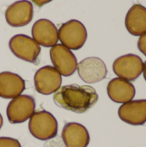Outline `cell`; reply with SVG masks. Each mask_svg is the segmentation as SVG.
I'll list each match as a JSON object with an SVG mask.
<instances>
[{
	"label": "cell",
	"mask_w": 146,
	"mask_h": 147,
	"mask_svg": "<svg viewBox=\"0 0 146 147\" xmlns=\"http://www.w3.org/2000/svg\"><path fill=\"white\" fill-rule=\"evenodd\" d=\"M52 0H32V2L38 7H42L43 5L52 2Z\"/></svg>",
	"instance_id": "ffe728a7"
},
{
	"label": "cell",
	"mask_w": 146,
	"mask_h": 147,
	"mask_svg": "<svg viewBox=\"0 0 146 147\" xmlns=\"http://www.w3.org/2000/svg\"><path fill=\"white\" fill-rule=\"evenodd\" d=\"M28 130L35 139L46 141L57 136L58 121L48 111L40 110L34 112L30 117Z\"/></svg>",
	"instance_id": "7a4b0ae2"
},
{
	"label": "cell",
	"mask_w": 146,
	"mask_h": 147,
	"mask_svg": "<svg viewBox=\"0 0 146 147\" xmlns=\"http://www.w3.org/2000/svg\"><path fill=\"white\" fill-rule=\"evenodd\" d=\"M96 90L89 85L68 84L53 94L57 106L77 114H83L93 108L98 101Z\"/></svg>",
	"instance_id": "6da1fadb"
},
{
	"label": "cell",
	"mask_w": 146,
	"mask_h": 147,
	"mask_svg": "<svg viewBox=\"0 0 146 147\" xmlns=\"http://www.w3.org/2000/svg\"><path fill=\"white\" fill-rule=\"evenodd\" d=\"M58 34L61 44L70 50L81 49L88 37L85 26L76 19L63 23L58 30Z\"/></svg>",
	"instance_id": "3957f363"
},
{
	"label": "cell",
	"mask_w": 146,
	"mask_h": 147,
	"mask_svg": "<svg viewBox=\"0 0 146 147\" xmlns=\"http://www.w3.org/2000/svg\"><path fill=\"white\" fill-rule=\"evenodd\" d=\"M50 58L53 67L61 76L70 77L74 74L77 67L75 54L62 44H56L50 49Z\"/></svg>",
	"instance_id": "52a82bcc"
},
{
	"label": "cell",
	"mask_w": 146,
	"mask_h": 147,
	"mask_svg": "<svg viewBox=\"0 0 146 147\" xmlns=\"http://www.w3.org/2000/svg\"><path fill=\"white\" fill-rule=\"evenodd\" d=\"M143 72H144V78L146 81V61L144 63V69H143Z\"/></svg>",
	"instance_id": "44dd1931"
},
{
	"label": "cell",
	"mask_w": 146,
	"mask_h": 147,
	"mask_svg": "<svg viewBox=\"0 0 146 147\" xmlns=\"http://www.w3.org/2000/svg\"><path fill=\"white\" fill-rule=\"evenodd\" d=\"M32 37L40 45L52 47L58 44L59 34L55 24L48 19H39L32 27Z\"/></svg>",
	"instance_id": "7c38bea8"
},
{
	"label": "cell",
	"mask_w": 146,
	"mask_h": 147,
	"mask_svg": "<svg viewBox=\"0 0 146 147\" xmlns=\"http://www.w3.org/2000/svg\"><path fill=\"white\" fill-rule=\"evenodd\" d=\"M36 102L32 96L20 95L8 104L6 115L10 124H20L27 121L35 111Z\"/></svg>",
	"instance_id": "5b68a950"
},
{
	"label": "cell",
	"mask_w": 146,
	"mask_h": 147,
	"mask_svg": "<svg viewBox=\"0 0 146 147\" xmlns=\"http://www.w3.org/2000/svg\"><path fill=\"white\" fill-rule=\"evenodd\" d=\"M125 25L127 31L133 36H141L146 34V8L136 3L127 11Z\"/></svg>",
	"instance_id": "2e32d148"
},
{
	"label": "cell",
	"mask_w": 146,
	"mask_h": 147,
	"mask_svg": "<svg viewBox=\"0 0 146 147\" xmlns=\"http://www.w3.org/2000/svg\"><path fill=\"white\" fill-rule=\"evenodd\" d=\"M3 116H2L1 114H0V129H1L2 127H3Z\"/></svg>",
	"instance_id": "7402d4cb"
},
{
	"label": "cell",
	"mask_w": 146,
	"mask_h": 147,
	"mask_svg": "<svg viewBox=\"0 0 146 147\" xmlns=\"http://www.w3.org/2000/svg\"><path fill=\"white\" fill-rule=\"evenodd\" d=\"M34 8L28 0H19L11 3L5 10L7 23L14 28L28 25L33 19Z\"/></svg>",
	"instance_id": "30bf717a"
},
{
	"label": "cell",
	"mask_w": 146,
	"mask_h": 147,
	"mask_svg": "<svg viewBox=\"0 0 146 147\" xmlns=\"http://www.w3.org/2000/svg\"><path fill=\"white\" fill-rule=\"evenodd\" d=\"M80 78L88 84H96L106 78L107 66L102 59L97 57H89L81 60L77 67Z\"/></svg>",
	"instance_id": "9c48e42d"
},
{
	"label": "cell",
	"mask_w": 146,
	"mask_h": 147,
	"mask_svg": "<svg viewBox=\"0 0 146 147\" xmlns=\"http://www.w3.org/2000/svg\"><path fill=\"white\" fill-rule=\"evenodd\" d=\"M24 79L10 71L0 72V97L4 99H13L25 90Z\"/></svg>",
	"instance_id": "9a60e30c"
},
{
	"label": "cell",
	"mask_w": 146,
	"mask_h": 147,
	"mask_svg": "<svg viewBox=\"0 0 146 147\" xmlns=\"http://www.w3.org/2000/svg\"><path fill=\"white\" fill-rule=\"evenodd\" d=\"M138 48L146 57V34L139 37L138 40Z\"/></svg>",
	"instance_id": "d6986e66"
},
{
	"label": "cell",
	"mask_w": 146,
	"mask_h": 147,
	"mask_svg": "<svg viewBox=\"0 0 146 147\" xmlns=\"http://www.w3.org/2000/svg\"><path fill=\"white\" fill-rule=\"evenodd\" d=\"M9 47L18 59L32 64H38L41 48L33 38L26 34H15L10 38Z\"/></svg>",
	"instance_id": "277c9868"
},
{
	"label": "cell",
	"mask_w": 146,
	"mask_h": 147,
	"mask_svg": "<svg viewBox=\"0 0 146 147\" xmlns=\"http://www.w3.org/2000/svg\"><path fill=\"white\" fill-rule=\"evenodd\" d=\"M61 139L65 147H87L90 142L87 128L77 122H69L65 125Z\"/></svg>",
	"instance_id": "4fadbf2b"
},
{
	"label": "cell",
	"mask_w": 146,
	"mask_h": 147,
	"mask_svg": "<svg viewBox=\"0 0 146 147\" xmlns=\"http://www.w3.org/2000/svg\"><path fill=\"white\" fill-rule=\"evenodd\" d=\"M120 119L132 126H142L146 123V100H132L123 103L118 110Z\"/></svg>",
	"instance_id": "8fae6325"
},
{
	"label": "cell",
	"mask_w": 146,
	"mask_h": 147,
	"mask_svg": "<svg viewBox=\"0 0 146 147\" xmlns=\"http://www.w3.org/2000/svg\"><path fill=\"white\" fill-rule=\"evenodd\" d=\"M144 62L142 59L133 53L117 58L113 63V71L118 78L127 81L136 80L143 72Z\"/></svg>",
	"instance_id": "8992f818"
},
{
	"label": "cell",
	"mask_w": 146,
	"mask_h": 147,
	"mask_svg": "<svg viewBox=\"0 0 146 147\" xmlns=\"http://www.w3.org/2000/svg\"><path fill=\"white\" fill-rule=\"evenodd\" d=\"M108 97L116 103H126L132 101L136 95L134 85L120 78H113L107 86Z\"/></svg>",
	"instance_id": "5bb4252c"
},
{
	"label": "cell",
	"mask_w": 146,
	"mask_h": 147,
	"mask_svg": "<svg viewBox=\"0 0 146 147\" xmlns=\"http://www.w3.org/2000/svg\"><path fill=\"white\" fill-rule=\"evenodd\" d=\"M43 147H65L61 137H54L51 140H46Z\"/></svg>",
	"instance_id": "ac0fdd59"
},
{
	"label": "cell",
	"mask_w": 146,
	"mask_h": 147,
	"mask_svg": "<svg viewBox=\"0 0 146 147\" xmlns=\"http://www.w3.org/2000/svg\"><path fill=\"white\" fill-rule=\"evenodd\" d=\"M34 83L38 93L47 96L56 92L61 87L62 76L53 66L45 65L35 72Z\"/></svg>",
	"instance_id": "ba28073f"
},
{
	"label": "cell",
	"mask_w": 146,
	"mask_h": 147,
	"mask_svg": "<svg viewBox=\"0 0 146 147\" xmlns=\"http://www.w3.org/2000/svg\"><path fill=\"white\" fill-rule=\"evenodd\" d=\"M0 147H22L20 142L9 137H0Z\"/></svg>",
	"instance_id": "e0dca14e"
}]
</instances>
